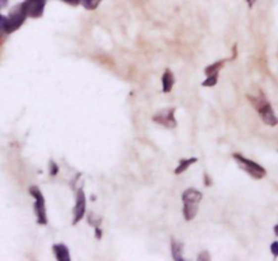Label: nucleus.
<instances>
[{
	"label": "nucleus",
	"mask_w": 278,
	"mask_h": 261,
	"mask_svg": "<svg viewBox=\"0 0 278 261\" xmlns=\"http://www.w3.org/2000/svg\"><path fill=\"white\" fill-rule=\"evenodd\" d=\"M26 12L23 10V5L16 4L12 10L10 11V15L5 18L4 22V32L5 34H11V33L16 32L19 27L25 23L26 21Z\"/></svg>",
	"instance_id": "obj_3"
},
{
	"label": "nucleus",
	"mask_w": 278,
	"mask_h": 261,
	"mask_svg": "<svg viewBox=\"0 0 278 261\" xmlns=\"http://www.w3.org/2000/svg\"><path fill=\"white\" fill-rule=\"evenodd\" d=\"M247 3H248V7H250V8H251L252 5H254V3H255V1H257V0H246Z\"/></svg>",
	"instance_id": "obj_21"
},
{
	"label": "nucleus",
	"mask_w": 278,
	"mask_h": 261,
	"mask_svg": "<svg viewBox=\"0 0 278 261\" xmlns=\"http://www.w3.org/2000/svg\"><path fill=\"white\" fill-rule=\"evenodd\" d=\"M174 84H175V77H174V74L170 71V69H166L164 74L162 76V85H163V92L164 94H168L171 92Z\"/></svg>",
	"instance_id": "obj_9"
},
{
	"label": "nucleus",
	"mask_w": 278,
	"mask_h": 261,
	"mask_svg": "<svg viewBox=\"0 0 278 261\" xmlns=\"http://www.w3.org/2000/svg\"><path fill=\"white\" fill-rule=\"evenodd\" d=\"M248 100L251 102V105L254 106V109L257 110V112L259 114V116L262 118V120L269 126H277L278 125V118L274 114L273 109L270 102L266 99V96L263 94L262 91H259V94L257 96L254 95H248L247 96Z\"/></svg>",
	"instance_id": "obj_1"
},
{
	"label": "nucleus",
	"mask_w": 278,
	"mask_h": 261,
	"mask_svg": "<svg viewBox=\"0 0 278 261\" xmlns=\"http://www.w3.org/2000/svg\"><path fill=\"white\" fill-rule=\"evenodd\" d=\"M204 178H205V182H206V186H208V187H209V186H212V180H210L209 176H208V175H205Z\"/></svg>",
	"instance_id": "obj_20"
},
{
	"label": "nucleus",
	"mask_w": 278,
	"mask_h": 261,
	"mask_svg": "<svg viewBox=\"0 0 278 261\" xmlns=\"http://www.w3.org/2000/svg\"><path fill=\"white\" fill-rule=\"evenodd\" d=\"M7 4V0H0V7H4Z\"/></svg>",
	"instance_id": "obj_22"
},
{
	"label": "nucleus",
	"mask_w": 278,
	"mask_h": 261,
	"mask_svg": "<svg viewBox=\"0 0 278 261\" xmlns=\"http://www.w3.org/2000/svg\"><path fill=\"white\" fill-rule=\"evenodd\" d=\"M86 214V195L83 188H79L76 192V203L74 207V224H78Z\"/></svg>",
	"instance_id": "obj_8"
},
{
	"label": "nucleus",
	"mask_w": 278,
	"mask_h": 261,
	"mask_svg": "<svg viewBox=\"0 0 278 261\" xmlns=\"http://www.w3.org/2000/svg\"><path fill=\"white\" fill-rule=\"evenodd\" d=\"M184 244H181L178 241L171 240V255L174 260H184Z\"/></svg>",
	"instance_id": "obj_11"
},
{
	"label": "nucleus",
	"mask_w": 278,
	"mask_h": 261,
	"mask_svg": "<svg viewBox=\"0 0 278 261\" xmlns=\"http://www.w3.org/2000/svg\"><path fill=\"white\" fill-rule=\"evenodd\" d=\"M100 1H102V0H80V4L83 5L86 10L93 11L95 10V8H98Z\"/></svg>",
	"instance_id": "obj_14"
},
{
	"label": "nucleus",
	"mask_w": 278,
	"mask_h": 261,
	"mask_svg": "<svg viewBox=\"0 0 278 261\" xmlns=\"http://www.w3.org/2000/svg\"><path fill=\"white\" fill-rule=\"evenodd\" d=\"M53 253H54L56 259L60 261L71 260V255H69L68 248H67V245H64V244H56V245H53Z\"/></svg>",
	"instance_id": "obj_10"
},
{
	"label": "nucleus",
	"mask_w": 278,
	"mask_h": 261,
	"mask_svg": "<svg viewBox=\"0 0 278 261\" xmlns=\"http://www.w3.org/2000/svg\"><path fill=\"white\" fill-rule=\"evenodd\" d=\"M29 192L33 198L36 199V204H34V211L37 215V224H47V217H46V207H45V198L40 191V188L33 186L29 189Z\"/></svg>",
	"instance_id": "obj_5"
},
{
	"label": "nucleus",
	"mask_w": 278,
	"mask_h": 261,
	"mask_svg": "<svg viewBox=\"0 0 278 261\" xmlns=\"http://www.w3.org/2000/svg\"><path fill=\"white\" fill-rule=\"evenodd\" d=\"M217 81H219V74L210 75L205 81H202V87H215Z\"/></svg>",
	"instance_id": "obj_15"
},
{
	"label": "nucleus",
	"mask_w": 278,
	"mask_h": 261,
	"mask_svg": "<svg viewBox=\"0 0 278 261\" xmlns=\"http://www.w3.org/2000/svg\"><path fill=\"white\" fill-rule=\"evenodd\" d=\"M4 22H5V16L0 15V43H1V41H3V34H5Z\"/></svg>",
	"instance_id": "obj_17"
},
{
	"label": "nucleus",
	"mask_w": 278,
	"mask_h": 261,
	"mask_svg": "<svg viewBox=\"0 0 278 261\" xmlns=\"http://www.w3.org/2000/svg\"><path fill=\"white\" fill-rule=\"evenodd\" d=\"M224 64H226V60H220V61H217V63L210 64L209 67L205 68V75H206V76H210V75L219 74L220 69L224 67Z\"/></svg>",
	"instance_id": "obj_13"
},
{
	"label": "nucleus",
	"mask_w": 278,
	"mask_h": 261,
	"mask_svg": "<svg viewBox=\"0 0 278 261\" xmlns=\"http://www.w3.org/2000/svg\"><path fill=\"white\" fill-rule=\"evenodd\" d=\"M274 234H276L278 237V224H276V226H274Z\"/></svg>",
	"instance_id": "obj_23"
},
{
	"label": "nucleus",
	"mask_w": 278,
	"mask_h": 261,
	"mask_svg": "<svg viewBox=\"0 0 278 261\" xmlns=\"http://www.w3.org/2000/svg\"><path fill=\"white\" fill-rule=\"evenodd\" d=\"M153 122L159 125L164 126L167 129H175L177 127V119H175V109H166V110L159 111L158 114L153 115Z\"/></svg>",
	"instance_id": "obj_7"
},
{
	"label": "nucleus",
	"mask_w": 278,
	"mask_h": 261,
	"mask_svg": "<svg viewBox=\"0 0 278 261\" xmlns=\"http://www.w3.org/2000/svg\"><path fill=\"white\" fill-rule=\"evenodd\" d=\"M49 173H50V176H56V175L58 173L57 164L53 161V160H50V161H49Z\"/></svg>",
	"instance_id": "obj_16"
},
{
	"label": "nucleus",
	"mask_w": 278,
	"mask_h": 261,
	"mask_svg": "<svg viewBox=\"0 0 278 261\" xmlns=\"http://www.w3.org/2000/svg\"><path fill=\"white\" fill-rule=\"evenodd\" d=\"M45 4H46V0H25L22 3L27 18H33V19H37L44 15Z\"/></svg>",
	"instance_id": "obj_6"
},
{
	"label": "nucleus",
	"mask_w": 278,
	"mask_h": 261,
	"mask_svg": "<svg viewBox=\"0 0 278 261\" xmlns=\"http://www.w3.org/2000/svg\"><path fill=\"white\" fill-rule=\"evenodd\" d=\"M197 157H191V158H184V160H181L179 161V165L177 167V169H175V175H181V173H184L185 171H187V168L190 167V165H193L194 162H197Z\"/></svg>",
	"instance_id": "obj_12"
},
{
	"label": "nucleus",
	"mask_w": 278,
	"mask_h": 261,
	"mask_svg": "<svg viewBox=\"0 0 278 261\" xmlns=\"http://www.w3.org/2000/svg\"><path fill=\"white\" fill-rule=\"evenodd\" d=\"M61 1H64V3H67L69 5H74V7L80 4V0H61Z\"/></svg>",
	"instance_id": "obj_19"
},
{
	"label": "nucleus",
	"mask_w": 278,
	"mask_h": 261,
	"mask_svg": "<svg viewBox=\"0 0 278 261\" xmlns=\"http://www.w3.org/2000/svg\"><path fill=\"white\" fill-rule=\"evenodd\" d=\"M232 156L236 160L239 167H240L243 171H246V172L254 179H262L266 176V169L263 167H261L258 162L248 160V158H246L244 156H241L240 153H233Z\"/></svg>",
	"instance_id": "obj_4"
},
{
	"label": "nucleus",
	"mask_w": 278,
	"mask_h": 261,
	"mask_svg": "<svg viewBox=\"0 0 278 261\" xmlns=\"http://www.w3.org/2000/svg\"><path fill=\"white\" fill-rule=\"evenodd\" d=\"M184 200V217L186 221L194 220L195 215L198 213V204L202 200V193L195 188H187L182 193Z\"/></svg>",
	"instance_id": "obj_2"
},
{
	"label": "nucleus",
	"mask_w": 278,
	"mask_h": 261,
	"mask_svg": "<svg viewBox=\"0 0 278 261\" xmlns=\"http://www.w3.org/2000/svg\"><path fill=\"white\" fill-rule=\"evenodd\" d=\"M270 249H272V255L274 257H278V241H274L272 246H270Z\"/></svg>",
	"instance_id": "obj_18"
}]
</instances>
